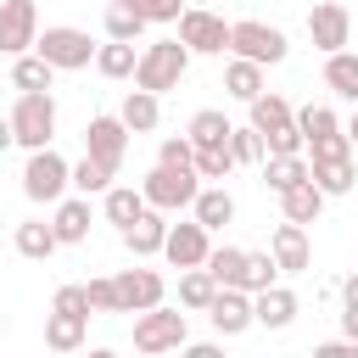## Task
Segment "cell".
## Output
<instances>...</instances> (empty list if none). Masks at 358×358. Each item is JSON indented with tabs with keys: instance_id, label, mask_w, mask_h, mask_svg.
Masks as SVG:
<instances>
[{
	"instance_id": "obj_33",
	"label": "cell",
	"mask_w": 358,
	"mask_h": 358,
	"mask_svg": "<svg viewBox=\"0 0 358 358\" xmlns=\"http://www.w3.org/2000/svg\"><path fill=\"white\" fill-rule=\"evenodd\" d=\"M229 129H235V123H229L218 106H201V112L190 117V129H185V134H190L196 145H229Z\"/></svg>"
},
{
	"instance_id": "obj_25",
	"label": "cell",
	"mask_w": 358,
	"mask_h": 358,
	"mask_svg": "<svg viewBox=\"0 0 358 358\" xmlns=\"http://www.w3.org/2000/svg\"><path fill=\"white\" fill-rule=\"evenodd\" d=\"M218 296V280H213V268L207 263H196V268H179V308H190V313H207V302Z\"/></svg>"
},
{
	"instance_id": "obj_6",
	"label": "cell",
	"mask_w": 358,
	"mask_h": 358,
	"mask_svg": "<svg viewBox=\"0 0 358 358\" xmlns=\"http://www.w3.org/2000/svg\"><path fill=\"white\" fill-rule=\"evenodd\" d=\"M285 50H291V39H285L274 22H257V17L229 22V56H246V62L274 67V62H285Z\"/></svg>"
},
{
	"instance_id": "obj_42",
	"label": "cell",
	"mask_w": 358,
	"mask_h": 358,
	"mask_svg": "<svg viewBox=\"0 0 358 358\" xmlns=\"http://www.w3.org/2000/svg\"><path fill=\"white\" fill-rule=\"evenodd\" d=\"M145 22H179V11H185V0H129Z\"/></svg>"
},
{
	"instance_id": "obj_47",
	"label": "cell",
	"mask_w": 358,
	"mask_h": 358,
	"mask_svg": "<svg viewBox=\"0 0 358 358\" xmlns=\"http://www.w3.org/2000/svg\"><path fill=\"white\" fill-rule=\"evenodd\" d=\"M17 145V129H11V117H0V157Z\"/></svg>"
},
{
	"instance_id": "obj_19",
	"label": "cell",
	"mask_w": 358,
	"mask_h": 358,
	"mask_svg": "<svg viewBox=\"0 0 358 358\" xmlns=\"http://www.w3.org/2000/svg\"><path fill=\"white\" fill-rule=\"evenodd\" d=\"M50 224H56V241H62V246L90 241V196H62L56 213H50Z\"/></svg>"
},
{
	"instance_id": "obj_8",
	"label": "cell",
	"mask_w": 358,
	"mask_h": 358,
	"mask_svg": "<svg viewBox=\"0 0 358 358\" xmlns=\"http://www.w3.org/2000/svg\"><path fill=\"white\" fill-rule=\"evenodd\" d=\"M179 39L190 45V56H224L229 50V22L207 6H185L179 11Z\"/></svg>"
},
{
	"instance_id": "obj_48",
	"label": "cell",
	"mask_w": 358,
	"mask_h": 358,
	"mask_svg": "<svg viewBox=\"0 0 358 358\" xmlns=\"http://www.w3.org/2000/svg\"><path fill=\"white\" fill-rule=\"evenodd\" d=\"M341 302H358V274H347V280H341Z\"/></svg>"
},
{
	"instance_id": "obj_32",
	"label": "cell",
	"mask_w": 358,
	"mask_h": 358,
	"mask_svg": "<svg viewBox=\"0 0 358 358\" xmlns=\"http://www.w3.org/2000/svg\"><path fill=\"white\" fill-rule=\"evenodd\" d=\"M246 106H252V129H263V134H268V129H285V123H296L291 101H285V95H274V90H263V95H257V101H246Z\"/></svg>"
},
{
	"instance_id": "obj_28",
	"label": "cell",
	"mask_w": 358,
	"mask_h": 358,
	"mask_svg": "<svg viewBox=\"0 0 358 358\" xmlns=\"http://www.w3.org/2000/svg\"><path fill=\"white\" fill-rule=\"evenodd\" d=\"M324 84H330L341 101L358 106V50H330V56H324Z\"/></svg>"
},
{
	"instance_id": "obj_7",
	"label": "cell",
	"mask_w": 358,
	"mask_h": 358,
	"mask_svg": "<svg viewBox=\"0 0 358 358\" xmlns=\"http://www.w3.org/2000/svg\"><path fill=\"white\" fill-rule=\"evenodd\" d=\"M145 201L151 207H162V213H179V207H190L196 201V190H201V173L196 168H168V162H157L151 173H145Z\"/></svg>"
},
{
	"instance_id": "obj_35",
	"label": "cell",
	"mask_w": 358,
	"mask_h": 358,
	"mask_svg": "<svg viewBox=\"0 0 358 358\" xmlns=\"http://www.w3.org/2000/svg\"><path fill=\"white\" fill-rule=\"evenodd\" d=\"M101 28H106V39H140V34H145V17H140L129 0H112L106 17H101Z\"/></svg>"
},
{
	"instance_id": "obj_39",
	"label": "cell",
	"mask_w": 358,
	"mask_h": 358,
	"mask_svg": "<svg viewBox=\"0 0 358 358\" xmlns=\"http://www.w3.org/2000/svg\"><path fill=\"white\" fill-rule=\"evenodd\" d=\"M296 129H302L308 140H319V134H336V129H347V123H341L330 106H302V112H296Z\"/></svg>"
},
{
	"instance_id": "obj_12",
	"label": "cell",
	"mask_w": 358,
	"mask_h": 358,
	"mask_svg": "<svg viewBox=\"0 0 358 358\" xmlns=\"http://www.w3.org/2000/svg\"><path fill=\"white\" fill-rule=\"evenodd\" d=\"M112 285H117V313H145L168 296V280L157 268H123V274H112Z\"/></svg>"
},
{
	"instance_id": "obj_45",
	"label": "cell",
	"mask_w": 358,
	"mask_h": 358,
	"mask_svg": "<svg viewBox=\"0 0 358 358\" xmlns=\"http://www.w3.org/2000/svg\"><path fill=\"white\" fill-rule=\"evenodd\" d=\"M319 358H358V341H319Z\"/></svg>"
},
{
	"instance_id": "obj_23",
	"label": "cell",
	"mask_w": 358,
	"mask_h": 358,
	"mask_svg": "<svg viewBox=\"0 0 358 358\" xmlns=\"http://www.w3.org/2000/svg\"><path fill=\"white\" fill-rule=\"evenodd\" d=\"M280 213H285L291 224H319V213H324V190H319L313 179H302V185L280 190Z\"/></svg>"
},
{
	"instance_id": "obj_2",
	"label": "cell",
	"mask_w": 358,
	"mask_h": 358,
	"mask_svg": "<svg viewBox=\"0 0 358 358\" xmlns=\"http://www.w3.org/2000/svg\"><path fill=\"white\" fill-rule=\"evenodd\" d=\"M6 117L17 129V145H28V151L56 140V101H50V90H17V106Z\"/></svg>"
},
{
	"instance_id": "obj_27",
	"label": "cell",
	"mask_w": 358,
	"mask_h": 358,
	"mask_svg": "<svg viewBox=\"0 0 358 358\" xmlns=\"http://www.w3.org/2000/svg\"><path fill=\"white\" fill-rule=\"evenodd\" d=\"M145 207H151V201H145V190H134V185H112V190L101 196V213H106V224H117V229L134 224Z\"/></svg>"
},
{
	"instance_id": "obj_34",
	"label": "cell",
	"mask_w": 358,
	"mask_h": 358,
	"mask_svg": "<svg viewBox=\"0 0 358 358\" xmlns=\"http://www.w3.org/2000/svg\"><path fill=\"white\" fill-rule=\"evenodd\" d=\"M112 179H117V173H112L106 162H95L90 151L73 162V190H78V196H106V190H112Z\"/></svg>"
},
{
	"instance_id": "obj_31",
	"label": "cell",
	"mask_w": 358,
	"mask_h": 358,
	"mask_svg": "<svg viewBox=\"0 0 358 358\" xmlns=\"http://www.w3.org/2000/svg\"><path fill=\"white\" fill-rule=\"evenodd\" d=\"M50 78H56V67H50L39 50L11 56V84H17V90H50Z\"/></svg>"
},
{
	"instance_id": "obj_24",
	"label": "cell",
	"mask_w": 358,
	"mask_h": 358,
	"mask_svg": "<svg viewBox=\"0 0 358 358\" xmlns=\"http://www.w3.org/2000/svg\"><path fill=\"white\" fill-rule=\"evenodd\" d=\"M302 179H313V162H308V151H296V157H263V185L280 196V190H291V185H302Z\"/></svg>"
},
{
	"instance_id": "obj_20",
	"label": "cell",
	"mask_w": 358,
	"mask_h": 358,
	"mask_svg": "<svg viewBox=\"0 0 358 358\" xmlns=\"http://www.w3.org/2000/svg\"><path fill=\"white\" fill-rule=\"evenodd\" d=\"M117 117L129 123V134H151V129H157V117H162V95H157V90H140V84H134V90L123 95Z\"/></svg>"
},
{
	"instance_id": "obj_43",
	"label": "cell",
	"mask_w": 358,
	"mask_h": 358,
	"mask_svg": "<svg viewBox=\"0 0 358 358\" xmlns=\"http://www.w3.org/2000/svg\"><path fill=\"white\" fill-rule=\"evenodd\" d=\"M84 285H90L95 313H117V285H112V274H95V280H84Z\"/></svg>"
},
{
	"instance_id": "obj_21",
	"label": "cell",
	"mask_w": 358,
	"mask_h": 358,
	"mask_svg": "<svg viewBox=\"0 0 358 358\" xmlns=\"http://www.w3.org/2000/svg\"><path fill=\"white\" fill-rule=\"evenodd\" d=\"M190 218L207 224V229H224V224H235V196L224 185H201L196 201H190Z\"/></svg>"
},
{
	"instance_id": "obj_17",
	"label": "cell",
	"mask_w": 358,
	"mask_h": 358,
	"mask_svg": "<svg viewBox=\"0 0 358 358\" xmlns=\"http://www.w3.org/2000/svg\"><path fill=\"white\" fill-rule=\"evenodd\" d=\"M252 313H257V324L263 330H285L296 313H302V302H296V291L291 285H268V291H252Z\"/></svg>"
},
{
	"instance_id": "obj_22",
	"label": "cell",
	"mask_w": 358,
	"mask_h": 358,
	"mask_svg": "<svg viewBox=\"0 0 358 358\" xmlns=\"http://www.w3.org/2000/svg\"><path fill=\"white\" fill-rule=\"evenodd\" d=\"M308 162H313V185H319L324 196H347V190L358 185L352 151H347V157H308Z\"/></svg>"
},
{
	"instance_id": "obj_40",
	"label": "cell",
	"mask_w": 358,
	"mask_h": 358,
	"mask_svg": "<svg viewBox=\"0 0 358 358\" xmlns=\"http://www.w3.org/2000/svg\"><path fill=\"white\" fill-rule=\"evenodd\" d=\"M235 168V151L229 145H196V173L201 179H224Z\"/></svg>"
},
{
	"instance_id": "obj_5",
	"label": "cell",
	"mask_w": 358,
	"mask_h": 358,
	"mask_svg": "<svg viewBox=\"0 0 358 358\" xmlns=\"http://www.w3.org/2000/svg\"><path fill=\"white\" fill-rule=\"evenodd\" d=\"M34 50L56 67V73H78V67H90L95 62V39L84 34V28H67V22H56V28H45L39 39H34Z\"/></svg>"
},
{
	"instance_id": "obj_26",
	"label": "cell",
	"mask_w": 358,
	"mask_h": 358,
	"mask_svg": "<svg viewBox=\"0 0 358 358\" xmlns=\"http://www.w3.org/2000/svg\"><path fill=\"white\" fill-rule=\"evenodd\" d=\"M134 67H140L134 39H106V45L95 50V73H101V78H134Z\"/></svg>"
},
{
	"instance_id": "obj_9",
	"label": "cell",
	"mask_w": 358,
	"mask_h": 358,
	"mask_svg": "<svg viewBox=\"0 0 358 358\" xmlns=\"http://www.w3.org/2000/svg\"><path fill=\"white\" fill-rule=\"evenodd\" d=\"M84 151L117 173V168H123V151H129V123H123L117 112H95V117L84 123Z\"/></svg>"
},
{
	"instance_id": "obj_41",
	"label": "cell",
	"mask_w": 358,
	"mask_h": 358,
	"mask_svg": "<svg viewBox=\"0 0 358 358\" xmlns=\"http://www.w3.org/2000/svg\"><path fill=\"white\" fill-rule=\"evenodd\" d=\"M157 162H168V168H196V140H190V134H168V140L157 145Z\"/></svg>"
},
{
	"instance_id": "obj_30",
	"label": "cell",
	"mask_w": 358,
	"mask_h": 358,
	"mask_svg": "<svg viewBox=\"0 0 358 358\" xmlns=\"http://www.w3.org/2000/svg\"><path fill=\"white\" fill-rule=\"evenodd\" d=\"M11 241H17V252H22V257H34V263H39V257H50V252L62 246V241H56V224H45V218L17 224V235H11Z\"/></svg>"
},
{
	"instance_id": "obj_16",
	"label": "cell",
	"mask_w": 358,
	"mask_h": 358,
	"mask_svg": "<svg viewBox=\"0 0 358 358\" xmlns=\"http://www.w3.org/2000/svg\"><path fill=\"white\" fill-rule=\"evenodd\" d=\"M117 235H123V246H129L134 257H157L162 241H168V213H162V207H145V213H140L134 224H123Z\"/></svg>"
},
{
	"instance_id": "obj_1",
	"label": "cell",
	"mask_w": 358,
	"mask_h": 358,
	"mask_svg": "<svg viewBox=\"0 0 358 358\" xmlns=\"http://www.w3.org/2000/svg\"><path fill=\"white\" fill-rule=\"evenodd\" d=\"M185 67H190V45L185 39H151L145 50H140V67H134V84L140 90H179V78H185Z\"/></svg>"
},
{
	"instance_id": "obj_11",
	"label": "cell",
	"mask_w": 358,
	"mask_h": 358,
	"mask_svg": "<svg viewBox=\"0 0 358 358\" xmlns=\"http://www.w3.org/2000/svg\"><path fill=\"white\" fill-rule=\"evenodd\" d=\"M308 39H313V50H347V39H352V17H347V0H319L313 11H308Z\"/></svg>"
},
{
	"instance_id": "obj_15",
	"label": "cell",
	"mask_w": 358,
	"mask_h": 358,
	"mask_svg": "<svg viewBox=\"0 0 358 358\" xmlns=\"http://www.w3.org/2000/svg\"><path fill=\"white\" fill-rule=\"evenodd\" d=\"M268 252H274V263H280V274H302L308 263H313V246H308V224H280L274 235H268Z\"/></svg>"
},
{
	"instance_id": "obj_29",
	"label": "cell",
	"mask_w": 358,
	"mask_h": 358,
	"mask_svg": "<svg viewBox=\"0 0 358 358\" xmlns=\"http://www.w3.org/2000/svg\"><path fill=\"white\" fill-rule=\"evenodd\" d=\"M224 90H229L235 101H257V95H263V62L229 56V67H224Z\"/></svg>"
},
{
	"instance_id": "obj_13",
	"label": "cell",
	"mask_w": 358,
	"mask_h": 358,
	"mask_svg": "<svg viewBox=\"0 0 358 358\" xmlns=\"http://www.w3.org/2000/svg\"><path fill=\"white\" fill-rule=\"evenodd\" d=\"M207 319H213L218 336H241V330H252V324H257V313H252V291H246V285H218V296L207 302Z\"/></svg>"
},
{
	"instance_id": "obj_3",
	"label": "cell",
	"mask_w": 358,
	"mask_h": 358,
	"mask_svg": "<svg viewBox=\"0 0 358 358\" xmlns=\"http://www.w3.org/2000/svg\"><path fill=\"white\" fill-rule=\"evenodd\" d=\"M67 190H73V162H62L50 145L28 151V168H22V196H28V201H45V207H56Z\"/></svg>"
},
{
	"instance_id": "obj_4",
	"label": "cell",
	"mask_w": 358,
	"mask_h": 358,
	"mask_svg": "<svg viewBox=\"0 0 358 358\" xmlns=\"http://www.w3.org/2000/svg\"><path fill=\"white\" fill-rule=\"evenodd\" d=\"M190 341V319L179 308H145L134 313V352H179Z\"/></svg>"
},
{
	"instance_id": "obj_10",
	"label": "cell",
	"mask_w": 358,
	"mask_h": 358,
	"mask_svg": "<svg viewBox=\"0 0 358 358\" xmlns=\"http://www.w3.org/2000/svg\"><path fill=\"white\" fill-rule=\"evenodd\" d=\"M39 39V6L34 0H0V56H22Z\"/></svg>"
},
{
	"instance_id": "obj_46",
	"label": "cell",
	"mask_w": 358,
	"mask_h": 358,
	"mask_svg": "<svg viewBox=\"0 0 358 358\" xmlns=\"http://www.w3.org/2000/svg\"><path fill=\"white\" fill-rule=\"evenodd\" d=\"M341 330L347 341H358V302H341Z\"/></svg>"
},
{
	"instance_id": "obj_49",
	"label": "cell",
	"mask_w": 358,
	"mask_h": 358,
	"mask_svg": "<svg viewBox=\"0 0 358 358\" xmlns=\"http://www.w3.org/2000/svg\"><path fill=\"white\" fill-rule=\"evenodd\" d=\"M347 140L358 145V106H352V117H347Z\"/></svg>"
},
{
	"instance_id": "obj_36",
	"label": "cell",
	"mask_w": 358,
	"mask_h": 358,
	"mask_svg": "<svg viewBox=\"0 0 358 358\" xmlns=\"http://www.w3.org/2000/svg\"><path fill=\"white\" fill-rule=\"evenodd\" d=\"M229 151H235V168H263L268 145H263V129H229Z\"/></svg>"
},
{
	"instance_id": "obj_18",
	"label": "cell",
	"mask_w": 358,
	"mask_h": 358,
	"mask_svg": "<svg viewBox=\"0 0 358 358\" xmlns=\"http://www.w3.org/2000/svg\"><path fill=\"white\" fill-rule=\"evenodd\" d=\"M84 336H90V313H67V308L45 313V347L50 352H78Z\"/></svg>"
},
{
	"instance_id": "obj_14",
	"label": "cell",
	"mask_w": 358,
	"mask_h": 358,
	"mask_svg": "<svg viewBox=\"0 0 358 358\" xmlns=\"http://www.w3.org/2000/svg\"><path fill=\"white\" fill-rule=\"evenodd\" d=\"M207 252H213V229L207 224H168V241H162V257L173 263V268H196V263H207Z\"/></svg>"
},
{
	"instance_id": "obj_44",
	"label": "cell",
	"mask_w": 358,
	"mask_h": 358,
	"mask_svg": "<svg viewBox=\"0 0 358 358\" xmlns=\"http://www.w3.org/2000/svg\"><path fill=\"white\" fill-rule=\"evenodd\" d=\"M50 308H67V313H95V302H90V285H62V291L50 296Z\"/></svg>"
},
{
	"instance_id": "obj_37",
	"label": "cell",
	"mask_w": 358,
	"mask_h": 358,
	"mask_svg": "<svg viewBox=\"0 0 358 358\" xmlns=\"http://www.w3.org/2000/svg\"><path fill=\"white\" fill-rule=\"evenodd\" d=\"M207 268H213L218 285H241V274H246V252H241V246H213V252H207Z\"/></svg>"
},
{
	"instance_id": "obj_38",
	"label": "cell",
	"mask_w": 358,
	"mask_h": 358,
	"mask_svg": "<svg viewBox=\"0 0 358 358\" xmlns=\"http://www.w3.org/2000/svg\"><path fill=\"white\" fill-rule=\"evenodd\" d=\"M274 280H280L274 252H246V274H241V285H246V291H268Z\"/></svg>"
}]
</instances>
